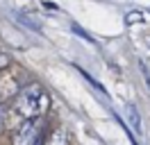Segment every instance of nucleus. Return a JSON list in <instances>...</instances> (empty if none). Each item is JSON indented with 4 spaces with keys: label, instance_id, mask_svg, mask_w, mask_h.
Wrapping results in <instances>:
<instances>
[{
    "label": "nucleus",
    "instance_id": "obj_1",
    "mask_svg": "<svg viewBox=\"0 0 150 145\" xmlns=\"http://www.w3.org/2000/svg\"><path fill=\"white\" fill-rule=\"evenodd\" d=\"M48 107H50V95L39 82H30L28 86H23L14 100V111L25 120L41 118L48 111Z\"/></svg>",
    "mask_w": 150,
    "mask_h": 145
},
{
    "label": "nucleus",
    "instance_id": "obj_2",
    "mask_svg": "<svg viewBox=\"0 0 150 145\" xmlns=\"http://www.w3.org/2000/svg\"><path fill=\"white\" fill-rule=\"evenodd\" d=\"M41 134H43V118H30V120H23L21 127L14 132L11 143L14 145H39L41 143Z\"/></svg>",
    "mask_w": 150,
    "mask_h": 145
},
{
    "label": "nucleus",
    "instance_id": "obj_3",
    "mask_svg": "<svg viewBox=\"0 0 150 145\" xmlns=\"http://www.w3.org/2000/svg\"><path fill=\"white\" fill-rule=\"evenodd\" d=\"M127 118H130V125L134 132H141V118L139 113H137V109L132 107V104H127Z\"/></svg>",
    "mask_w": 150,
    "mask_h": 145
},
{
    "label": "nucleus",
    "instance_id": "obj_4",
    "mask_svg": "<svg viewBox=\"0 0 150 145\" xmlns=\"http://www.w3.org/2000/svg\"><path fill=\"white\" fill-rule=\"evenodd\" d=\"M141 20H143V14H141V11H130V14L125 16V23H127V25H132V23H141Z\"/></svg>",
    "mask_w": 150,
    "mask_h": 145
},
{
    "label": "nucleus",
    "instance_id": "obj_5",
    "mask_svg": "<svg viewBox=\"0 0 150 145\" xmlns=\"http://www.w3.org/2000/svg\"><path fill=\"white\" fill-rule=\"evenodd\" d=\"M50 145H66V134H64V132H57V134L52 136Z\"/></svg>",
    "mask_w": 150,
    "mask_h": 145
},
{
    "label": "nucleus",
    "instance_id": "obj_6",
    "mask_svg": "<svg viewBox=\"0 0 150 145\" xmlns=\"http://www.w3.org/2000/svg\"><path fill=\"white\" fill-rule=\"evenodd\" d=\"M141 72H143V77H146V82H148V86H150V70H148V66L141 61Z\"/></svg>",
    "mask_w": 150,
    "mask_h": 145
},
{
    "label": "nucleus",
    "instance_id": "obj_7",
    "mask_svg": "<svg viewBox=\"0 0 150 145\" xmlns=\"http://www.w3.org/2000/svg\"><path fill=\"white\" fill-rule=\"evenodd\" d=\"M5 132V107L0 104V134Z\"/></svg>",
    "mask_w": 150,
    "mask_h": 145
}]
</instances>
